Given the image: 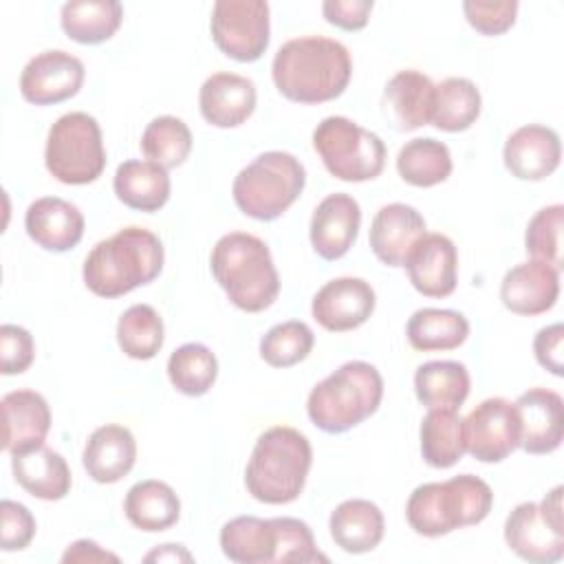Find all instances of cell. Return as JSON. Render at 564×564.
<instances>
[{"instance_id": "obj_1", "label": "cell", "mask_w": 564, "mask_h": 564, "mask_svg": "<svg viewBox=\"0 0 564 564\" xmlns=\"http://www.w3.org/2000/svg\"><path fill=\"white\" fill-rule=\"evenodd\" d=\"M350 75L352 59L348 48L322 35L284 42L271 64L275 88L297 104H322L339 97Z\"/></svg>"}, {"instance_id": "obj_2", "label": "cell", "mask_w": 564, "mask_h": 564, "mask_svg": "<svg viewBox=\"0 0 564 564\" xmlns=\"http://www.w3.org/2000/svg\"><path fill=\"white\" fill-rule=\"evenodd\" d=\"M163 258L159 236L143 227H123L90 249L82 273L95 295L119 297L156 280Z\"/></svg>"}, {"instance_id": "obj_3", "label": "cell", "mask_w": 564, "mask_h": 564, "mask_svg": "<svg viewBox=\"0 0 564 564\" xmlns=\"http://www.w3.org/2000/svg\"><path fill=\"white\" fill-rule=\"evenodd\" d=\"M212 275L234 306L247 313L269 308L280 293V275L264 240L231 231L216 240L209 258Z\"/></svg>"}, {"instance_id": "obj_4", "label": "cell", "mask_w": 564, "mask_h": 564, "mask_svg": "<svg viewBox=\"0 0 564 564\" xmlns=\"http://www.w3.org/2000/svg\"><path fill=\"white\" fill-rule=\"evenodd\" d=\"M313 463L308 438L289 425H275L258 436L247 469V491L264 505L293 502Z\"/></svg>"}, {"instance_id": "obj_5", "label": "cell", "mask_w": 564, "mask_h": 564, "mask_svg": "<svg viewBox=\"0 0 564 564\" xmlns=\"http://www.w3.org/2000/svg\"><path fill=\"white\" fill-rule=\"evenodd\" d=\"M494 505L491 487L474 476L458 474L445 482L419 485L405 505L408 524L425 538H441L460 527L482 522Z\"/></svg>"}, {"instance_id": "obj_6", "label": "cell", "mask_w": 564, "mask_h": 564, "mask_svg": "<svg viewBox=\"0 0 564 564\" xmlns=\"http://www.w3.org/2000/svg\"><path fill=\"white\" fill-rule=\"evenodd\" d=\"M383 399V379L368 361H346L324 381L308 399L306 412L315 427L328 434H341L377 412Z\"/></svg>"}, {"instance_id": "obj_7", "label": "cell", "mask_w": 564, "mask_h": 564, "mask_svg": "<svg viewBox=\"0 0 564 564\" xmlns=\"http://www.w3.org/2000/svg\"><path fill=\"white\" fill-rule=\"evenodd\" d=\"M304 183V165L289 152L271 150L238 172L231 194L245 216L275 220L300 198Z\"/></svg>"}, {"instance_id": "obj_8", "label": "cell", "mask_w": 564, "mask_h": 564, "mask_svg": "<svg viewBox=\"0 0 564 564\" xmlns=\"http://www.w3.org/2000/svg\"><path fill=\"white\" fill-rule=\"evenodd\" d=\"M46 170L66 185H86L101 176L106 150L101 128L88 112H66L48 130Z\"/></svg>"}, {"instance_id": "obj_9", "label": "cell", "mask_w": 564, "mask_h": 564, "mask_svg": "<svg viewBox=\"0 0 564 564\" xmlns=\"http://www.w3.org/2000/svg\"><path fill=\"white\" fill-rule=\"evenodd\" d=\"M313 148L324 167L339 181L361 183L377 178L386 165V145L379 134L346 117H326L313 130Z\"/></svg>"}, {"instance_id": "obj_10", "label": "cell", "mask_w": 564, "mask_h": 564, "mask_svg": "<svg viewBox=\"0 0 564 564\" xmlns=\"http://www.w3.org/2000/svg\"><path fill=\"white\" fill-rule=\"evenodd\" d=\"M505 542L522 560L553 564L564 555L562 487L551 489L542 502H520L505 520Z\"/></svg>"}, {"instance_id": "obj_11", "label": "cell", "mask_w": 564, "mask_h": 564, "mask_svg": "<svg viewBox=\"0 0 564 564\" xmlns=\"http://www.w3.org/2000/svg\"><path fill=\"white\" fill-rule=\"evenodd\" d=\"M212 40L236 62H256L269 46V4L264 0H218L212 9Z\"/></svg>"}, {"instance_id": "obj_12", "label": "cell", "mask_w": 564, "mask_h": 564, "mask_svg": "<svg viewBox=\"0 0 564 564\" xmlns=\"http://www.w3.org/2000/svg\"><path fill=\"white\" fill-rule=\"evenodd\" d=\"M465 449L480 463H500L520 447V416L511 401L491 397L480 401L465 419Z\"/></svg>"}, {"instance_id": "obj_13", "label": "cell", "mask_w": 564, "mask_h": 564, "mask_svg": "<svg viewBox=\"0 0 564 564\" xmlns=\"http://www.w3.org/2000/svg\"><path fill=\"white\" fill-rule=\"evenodd\" d=\"M84 64L66 51H42L26 62L20 75V93L29 104L51 106L79 93Z\"/></svg>"}, {"instance_id": "obj_14", "label": "cell", "mask_w": 564, "mask_h": 564, "mask_svg": "<svg viewBox=\"0 0 564 564\" xmlns=\"http://www.w3.org/2000/svg\"><path fill=\"white\" fill-rule=\"evenodd\" d=\"M375 291L361 278L328 280L313 297L315 322L333 333L359 328L375 311Z\"/></svg>"}, {"instance_id": "obj_15", "label": "cell", "mask_w": 564, "mask_h": 564, "mask_svg": "<svg viewBox=\"0 0 564 564\" xmlns=\"http://www.w3.org/2000/svg\"><path fill=\"white\" fill-rule=\"evenodd\" d=\"M403 267L412 286L425 297H447L456 289L458 253L452 238L443 234L419 238Z\"/></svg>"}, {"instance_id": "obj_16", "label": "cell", "mask_w": 564, "mask_h": 564, "mask_svg": "<svg viewBox=\"0 0 564 564\" xmlns=\"http://www.w3.org/2000/svg\"><path fill=\"white\" fill-rule=\"evenodd\" d=\"M513 405L520 416V447L527 454H551L562 445L564 403L555 390L531 388Z\"/></svg>"}, {"instance_id": "obj_17", "label": "cell", "mask_w": 564, "mask_h": 564, "mask_svg": "<svg viewBox=\"0 0 564 564\" xmlns=\"http://www.w3.org/2000/svg\"><path fill=\"white\" fill-rule=\"evenodd\" d=\"M560 295V269L527 260L509 269L500 282V300L516 315H540L555 306Z\"/></svg>"}, {"instance_id": "obj_18", "label": "cell", "mask_w": 564, "mask_h": 564, "mask_svg": "<svg viewBox=\"0 0 564 564\" xmlns=\"http://www.w3.org/2000/svg\"><path fill=\"white\" fill-rule=\"evenodd\" d=\"M361 225L359 203L344 192L328 194L313 212L311 245L324 260H337L355 245Z\"/></svg>"}, {"instance_id": "obj_19", "label": "cell", "mask_w": 564, "mask_h": 564, "mask_svg": "<svg viewBox=\"0 0 564 564\" xmlns=\"http://www.w3.org/2000/svg\"><path fill=\"white\" fill-rule=\"evenodd\" d=\"M421 212L405 203L383 205L370 225V249L386 267H403L412 247L427 231Z\"/></svg>"}, {"instance_id": "obj_20", "label": "cell", "mask_w": 564, "mask_h": 564, "mask_svg": "<svg viewBox=\"0 0 564 564\" xmlns=\"http://www.w3.org/2000/svg\"><path fill=\"white\" fill-rule=\"evenodd\" d=\"M505 167L520 181L551 176L562 159L560 137L553 128L529 123L509 134L502 150Z\"/></svg>"}, {"instance_id": "obj_21", "label": "cell", "mask_w": 564, "mask_h": 564, "mask_svg": "<svg viewBox=\"0 0 564 564\" xmlns=\"http://www.w3.org/2000/svg\"><path fill=\"white\" fill-rule=\"evenodd\" d=\"M2 447L13 456L44 445L51 430V410L35 390H13L2 397Z\"/></svg>"}, {"instance_id": "obj_22", "label": "cell", "mask_w": 564, "mask_h": 564, "mask_svg": "<svg viewBox=\"0 0 564 564\" xmlns=\"http://www.w3.org/2000/svg\"><path fill=\"white\" fill-rule=\"evenodd\" d=\"M434 82L421 70L408 68L390 77L381 95V112L394 130L408 132L430 123Z\"/></svg>"}, {"instance_id": "obj_23", "label": "cell", "mask_w": 564, "mask_h": 564, "mask_svg": "<svg viewBox=\"0 0 564 564\" xmlns=\"http://www.w3.org/2000/svg\"><path fill=\"white\" fill-rule=\"evenodd\" d=\"M29 238L46 251H68L84 236V214L68 200L44 196L29 205L24 214Z\"/></svg>"}, {"instance_id": "obj_24", "label": "cell", "mask_w": 564, "mask_h": 564, "mask_svg": "<svg viewBox=\"0 0 564 564\" xmlns=\"http://www.w3.org/2000/svg\"><path fill=\"white\" fill-rule=\"evenodd\" d=\"M200 115L216 128H236L256 110V86L236 73L209 75L198 93Z\"/></svg>"}, {"instance_id": "obj_25", "label": "cell", "mask_w": 564, "mask_h": 564, "mask_svg": "<svg viewBox=\"0 0 564 564\" xmlns=\"http://www.w3.org/2000/svg\"><path fill=\"white\" fill-rule=\"evenodd\" d=\"M137 460V441L123 425L108 423L97 427L84 447L82 463L95 482L112 485L121 480Z\"/></svg>"}, {"instance_id": "obj_26", "label": "cell", "mask_w": 564, "mask_h": 564, "mask_svg": "<svg viewBox=\"0 0 564 564\" xmlns=\"http://www.w3.org/2000/svg\"><path fill=\"white\" fill-rule=\"evenodd\" d=\"M15 482L40 500H62L70 491V469L62 454L46 445L11 456Z\"/></svg>"}, {"instance_id": "obj_27", "label": "cell", "mask_w": 564, "mask_h": 564, "mask_svg": "<svg viewBox=\"0 0 564 564\" xmlns=\"http://www.w3.org/2000/svg\"><path fill=\"white\" fill-rule=\"evenodd\" d=\"M330 538L346 553H368L383 540L386 522L381 509L364 498H350L335 507L328 520Z\"/></svg>"}, {"instance_id": "obj_28", "label": "cell", "mask_w": 564, "mask_h": 564, "mask_svg": "<svg viewBox=\"0 0 564 564\" xmlns=\"http://www.w3.org/2000/svg\"><path fill=\"white\" fill-rule=\"evenodd\" d=\"M117 198L137 212H159L170 198L167 170L152 161H123L112 178Z\"/></svg>"}, {"instance_id": "obj_29", "label": "cell", "mask_w": 564, "mask_h": 564, "mask_svg": "<svg viewBox=\"0 0 564 564\" xmlns=\"http://www.w3.org/2000/svg\"><path fill=\"white\" fill-rule=\"evenodd\" d=\"M220 549L227 560L238 564H275L278 529L275 520L238 516L223 524Z\"/></svg>"}, {"instance_id": "obj_30", "label": "cell", "mask_w": 564, "mask_h": 564, "mask_svg": "<svg viewBox=\"0 0 564 564\" xmlns=\"http://www.w3.org/2000/svg\"><path fill=\"white\" fill-rule=\"evenodd\" d=\"M126 518L145 533H159L176 524L181 516V500L176 491L163 480L134 482L123 500Z\"/></svg>"}, {"instance_id": "obj_31", "label": "cell", "mask_w": 564, "mask_h": 564, "mask_svg": "<svg viewBox=\"0 0 564 564\" xmlns=\"http://www.w3.org/2000/svg\"><path fill=\"white\" fill-rule=\"evenodd\" d=\"M416 399L427 410H458L469 397V372L460 361H427L414 372Z\"/></svg>"}, {"instance_id": "obj_32", "label": "cell", "mask_w": 564, "mask_h": 564, "mask_svg": "<svg viewBox=\"0 0 564 564\" xmlns=\"http://www.w3.org/2000/svg\"><path fill=\"white\" fill-rule=\"evenodd\" d=\"M123 7L117 0H70L62 7L64 33L79 44H101L121 26Z\"/></svg>"}, {"instance_id": "obj_33", "label": "cell", "mask_w": 564, "mask_h": 564, "mask_svg": "<svg viewBox=\"0 0 564 564\" xmlns=\"http://www.w3.org/2000/svg\"><path fill=\"white\" fill-rule=\"evenodd\" d=\"M408 341L414 350H454L469 335V322L463 313L452 308H419L405 326Z\"/></svg>"}, {"instance_id": "obj_34", "label": "cell", "mask_w": 564, "mask_h": 564, "mask_svg": "<svg viewBox=\"0 0 564 564\" xmlns=\"http://www.w3.org/2000/svg\"><path fill=\"white\" fill-rule=\"evenodd\" d=\"M480 93L467 77H447L434 84L430 123L445 132L467 130L480 115Z\"/></svg>"}, {"instance_id": "obj_35", "label": "cell", "mask_w": 564, "mask_h": 564, "mask_svg": "<svg viewBox=\"0 0 564 564\" xmlns=\"http://www.w3.org/2000/svg\"><path fill=\"white\" fill-rule=\"evenodd\" d=\"M463 419L456 410H430L421 421V454L430 467L447 469L465 454Z\"/></svg>"}, {"instance_id": "obj_36", "label": "cell", "mask_w": 564, "mask_h": 564, "mask_svg": "<svg viewBox=\"0 0 564 564\" xmlns=\"http://www.w3.org/2000/svg\"><path fill=\"white\" fill-rule=\"evenodd\" d=\"M397 172L414 187L438 185L452 174L449 148L432 137H416L399 150Z\"/></svg>"}, {"instance_id": "obj_37", "label": "cell", "mask_w": 564, "mask_h": 564, "mask_svg": "<svg viewBox=\"0 0 564 564\" xmlns=\"http://www.w3.org/2000/svg\"><path fill=\"white\" fill-rule=\"evenodd\" d=\"M170 383L187 397H200L209 392L218 377V361L214 352L198 341L178 346L167 359Z\"/></svg>"}, {"instance_id": "obj_38", "label": "cell", "mask_w": 564, "mask_h": 564, "mask_svg": "<svg viewBox=\"0 0 564 564\" xmlns=\"http://www.w3.org/2000/svg\"><path fill=\"white\" fill-rule=\"evenodd\" d=\"M119 348L132 359H152L163 346V319L150 304H132L117 322Z\"/></svg>"}, {"instance_id": "obj_39", "label": "cell", "mask_w": 564, "mask_h": 564, "mask_svg": "<svg viewBox=\"0 0 564 564\" xmlns=\"http://www.w3.org/2000/svg\"><path fill=\"white\" fill-rule=\"evenodd\" d=\"M141 150L148 161L159 163L165 170L178 167L192 152V132L178 117H156L143 130Z\"/></svg>"}, {"instance_id": "obj_40", "label": "cell", "mask_w": 564, "mask_h": 564, "mask_svg": "<svg viewBox=\"0 0 564 564\" xmlns=\"http://www.w3.org/2000/svg\"><path fill=\"white\" fill-rule=\"evenodd\" d=\"M313 330L300 319H289L271 326L262 335L260 357L273 368H289L304 361L313 350Z\"/></svg>"}, {"instance_id": "obj_41", "label": "cell", "mask_w": 564, "mask_h": 564, "mask_svg": "<svg viewBox=\"0 0 564 564\" xmlns=\"http://www.w3.org/2000/svg\"><path fill=\"white\" fill-rule=\"evenodd\" d=\"M562 225L564 207L560 203L535 212L524 231V249L531 260L562 269Z\"/></svg>"}, {"instance_id": "obj_42", "label": "cell", "mask_w": 564, "mask_h": 564, "mask_svg": "<svg viewBox=\"0 0 564 564\" xmlns=\"http://www.w3.org/2000/svg\"><path fill=\"white\" fill-rule=\"evenodd\" d=\"M278 529V551H275V564L284 562H326V555H322L315 546L313 531L306 522L297 518H273Z\"/></svg>"}, {"instance_id": "obj_43", "label": "cell", "mask_w": 564, "mask_h": 564, "mask_svg": "<svg viewBox=\"0 0 564 564\" xmlns=\"http://www.w3.org/2000/svg\"><path fill=\"white\" fill-rule=\"evenodd\" d=\"M463 11L467 22L482 35H500L509 31L516 22L518 2L516 0H500V2H485V0H467L463 2Z\"/></svg>"}, {"instance_id": "obj_44", "label": "cell", "mask_w": 564, "mask_h": 564, "mask_svg": "<svg viewBox=\"0 0 564 564\" xmlns=\"http://www.w3.org/2000/svg\"><path fill=\"white\" fill-rule=\"evenodd\" d=\"M0 546L4 551H22L31 544L35 535V518L33 513L15 502V500H2L0 502Z\"/></svg>"}, {"instance_id": "obj_45", "label": "cell", "mask_w": 564, "mask_h": 564, "mask_svg": "<svg viewBox=\"0 0 564 564\" xmlns=\"http://www.w3.org/2000/svg\"><path fill=\"white\" fill-rule=\"evenodd\" d=\"M0 357H2V375L24 372L35 357V344L31 333L18 324H2Z\"/></svg>"}, {"instance_id": "obj_46", "label": "cell", "mask_w": 564, "mask_h": 564, "mask_svg": "<svg viewBox=\"0 0 564 564\" xmlns=\"http://www.w3.org/2000/svg\"><path fill=\"white\" fill-rule=\"evenodd\" d=\"M372 11V0H326L322 4V13L326 22L344 29L359 31L368 24Z\"/></svg>"}, {"instance_id": "obj_47", "label": "cell", "mask_w": 564, "mask_h": 564, "mask_svg": "<svg viewBox=\"0 0 564 564\" xmlns=\"http://www.w3.org/2000/svg\"><path fill=\"white\" fill-rule=\"evenodd\" d=\"M562 344H564V326L560 322L540 328L533 339V352H535L538 364L555 377L564 375Z\"/></svg>"}, {"instance_id": "obj_48", "label": "cell", "mask_w": 564, "mask_h": 564, "mask_svg": "<svg viewBox=\"0 0 564 564\" xmlns=\"http://www.w3.org/2000/svg\"><path fill=\"white\" fill-rule=\"evenodd\" d=\"M62 562L64 564H68V562H119V557L110 551H104L93 540H77L64 551Z\"/></svg>"}, {"instance_id": "obj_49", "label": "cell", "mask_w": 564, "mask_h": 564, "mask_svg": "<svg viewBox=\"0 0 564 564\" xmlns=\"http://www.w3.org/2000/svg\"><path fill=\"white\" fill-rule=\"evenodd\" d=\"M152 560H156V562H165V560H170V562H178V560L192 562L194 557L181 544H161L156 551L145 555V562H152Z\"/></svg>"}]
</instances>
